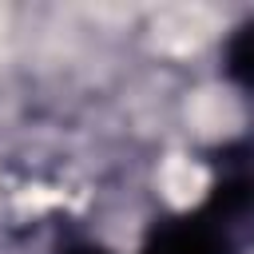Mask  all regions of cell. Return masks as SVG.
<instances>
[{
    "mask_svg": "<svg viewBox=\"0 0 254 254\" xmlns=\"http://www.w3.org/2000/svg\"><path fill=\"white\" fill-rule=\"evenodd\" d=\"M198 210L226 234L238 254L254 250V143L222 147Z\"/></svg>",
    "mask_w": 254,
    "mask_h": 254,
    "instance_id": "6da1fadb",
    "label": "cell"
},
{
    "mask_svg": "<svg viewBox=\"0 0 254 254\" xmlns=\"http://www.w3.org/2000/svg\"><path fill=\"white\" fill-rule=\"evenodd\" d=\"M139 254H238V250H234V246L226 242V234L194 206V210L159 218V222L143 234Z\"/></svg>",
    "mask_w": 254,
    "mask_h": 254,
    "instance_id": "7a4b0ae2",
    "label": "cell"
},
{
    "mask_svg": "<svg viewBox=\"0 0 254 254\" xmlns=\"http://www.w3.org/2000/svg\"><path fill=\"white\" fill-rule=\"evenodd\" d=\"M222 71L234 87L254 95V20L238 24L222 44Z\"/></svg>",
    "mask_w": 254,
    "mask_h": 254,
    "instance_id": "3957f363",
    "label": "cell"
},
{
    "mask_svg": "<svg viewBox=\"0 0 254 254\" xmlns=\"http://www.w3.org/2000/svg\"><path fill=\"white\" fill-rule=\"evenodd\" d=\"M56 254H111V250L99 246V242H91V238H71V242H64Z\"/></svg>",
    "mask_w": 254,
    "mask_h": 254,
    "instance_id": "277c9868",
    "label": "cell"
}]
</instances>
